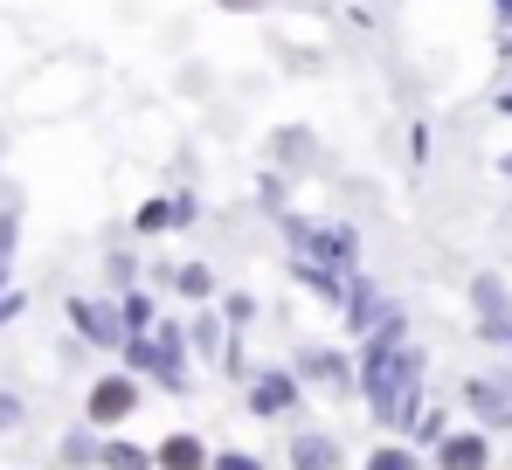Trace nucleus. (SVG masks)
Returning <instances> with one entry per match:
<instances>
[{"instance_id":"6","label":"nucleus","mask_w":512,"mask_h":470,"mask_svg":"<svg viewBox=\"0 0 512 470\" xmlns=\"http://www.w3.org/2000/svg\"><path fill=\"white\" fill-rule=\"evenodd\" d=\"M229 7H263V0H229Z\"/></svg>"},{"instance_id":"4","label":"nucleus","mask_w":512,"mask_h":470,"mask_svg":"<svg viewBox=\"0 0 512 470\" xmlns=\"http://www.w3.org/2000/svg\"><path fill=\"white\" fill-rule=\"evenodd\" d=\"M298 464H305V470H326L333 457H326V443H298Z\"/></svg>"},{"instance_id":"5","label":"nucleus","mask_w":512,"mask_h":470,"mask_svg":"<svg viewBox=\"0 0 512 470\" xmlns=\"http://www.w3.org/2000/svg\"><path fill=\"white\" fill-rule=\"evenodd\" d=\"M374 470H409V457H374Z\"/></svg>"},{"instance_id":"2","label":"nucleus","mask_w":512,"mask_h":470,"mask_svg":"<svg viewBox=\"0 0 512 470\" xmlns=\"http://www.w3.org/2000/svg\"><path fill=\"white\" fill-rule=\"evenodd\" d=\"M443 464H450V470H478V464H485V443H478V436H457V443L443 450Z\"/></svg>"},{"instance_id":"3","label":"nucleus","mask_w":512,"mask_h":470,"mask_svg":"<svg viewBox=\"0 0 512 470\" xmlns=\"http://www.w3.org/2000/svg\"><path fill=\"white\" fill-rule=\"evenodd\" d=\"M160 464H167V470H201V443H187V436H173L167 450H160Z\"/></svg>"},{"instance_id":"1","label":"nucleus","mask_w":512,"mask_h":470,"mask_svg":"<svg viewBox=\"0 0 512 470\" xmlns=\"http://www.w3.org/2000/svg\"><path fill=\"white\" fill-rule=\"evenodd\" d=\"M125 408H132V388H125V381H104V388L90 394V415H97V422H111V415H125Z\"/></svg>"}]
</instances>
